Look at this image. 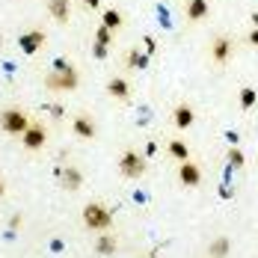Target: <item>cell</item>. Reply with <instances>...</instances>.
Returning a JSON list of instances; mask_svg holds the SVG:
<instances>
[{
    "mask_svg": "<svg viewBox=\"0 0 258 258\" xmlns=\"http://www.w3.org/2000/svg\"><path fill=\"white\" fill-rule=\"evenodd\" d=\"M80 83V75L78 69L72 66V62H66V59H56L53 62V72L45 78V86L53 89V92H69V89H78Z\"/></svg>",
    "mask_w": 258,
    "mask_h": 258,
    "instance_id": "cell-1",
    "label": "cell"
},
{
    "mask_svg": "<svg viewBox=\"0 0 258 258\" xmlns=\"http://www.w3.org/2000/svg\"><path fill=\"white\" fill-rule=\"evenodd\" d=\"M83 226L89 229V232H110V226H113V211L104 205V202H86L83 205Z\"/></svg>",
    "mask_w": 258,
    "mask_h": 258,
    "instance_id": "cell-2",
    "label": "cell"
},
{
    "mask_svg": "<svg viewBox=\"0 0 258 258\" xmlns=\"http://www.w3.org/2000/svg\"><path fill=\"white\" fill-rule=\"evenodd\" d=\"M119 175L122 178H143L146 175V169H149V160L146 155H140L137 149H125L122 155H119Z\"/></svg>",
    "mask_w": 258,
    "mask_h": 258,
    "instance_id": "cell-3",
    "label": "cell"
},
{
    "mask_svg": "<svg viewBox=\"0 0 258 258\" xmlns=\"http://www.w3.org/2000/svg\"><path fill=\"white\" fill-rule=\"evenodd\" d=\"M30 116H27L21 107H6V110H0V131L3 134H9V137H21L27 128H30Z\"/></svg>",
    "mask_w": 258,
    "mask_h": 258,
    "instance_id": "cell-4",
    "label": "cell"
},
{
    "mask_svg": "<svg viewBox=\"0 0 258 258\" xmlns=\"http://www.w3.org/2000/svg\"><path fill=\"white\" fill-rule=\"evenodd\" d=\"M45 143H48V128L42 122H30V128L21 134V146L27 152H39V149H45Z\"/></svg>",
    "mask_w": 258,
    "mask_h": 258,
    "instance_id": "cell-5",
    "label": "cell"
},
{
    "mask_svg": "<svg viewBox=\"0 0 258 258\" xmlns=\"http://www.w3.org/2000/svg\"><path fill=\"white\" fill-rule=\"evenodd\" d=\"M45 42H48V33H45V30H39V27H36V30H24V33L18 36V48H21L27 56H33L36 51H42V48H45Z\"/></svg>",
    "mask_w": 258,
    "mask_h": 258,
    "instance_id": "cell-6",
    "label": "cell"
},
{
    "mask_svg": "<svg viewBox=\"0 0 258 258\" xmlns=\"http://www.w3.org/2000/svg\"><path fill=\"white\" fill-rule=\"evenodd\" d=\"M234 53V42L229 36H217L214 42H211V62L214 66H226L229 59H232Z\"/></svg>",
    "mask_w": 258,
    "mask_h": 258,
    "instance_id": "cell-7",
    "label": "cell"
},
{
    "mask_svg": "<svg viewBox=\"0 0 258 258\" xmlns=\"http://www.w3.org/2000/svg\"><path fill=\"white\" fill-rule=\"evenodd\" d=\"M178 181L184 187H199L202 184V166L190 157V160H181L178 163Z\"/></svg>",
    "mask_w": 258,
    "mask_h": 258,
    "instance_id": "cell-8",
    "label": "cell"
},
{
    "mask_svg": "<svg viewBox=\"0 0 258 258\" xmlns=\"http://www.w3.org/2000/svg\"><path fill=\"white\" fill-rule=\"evenodd\" d=\"M72 131L78 134L80 140H95V137H98V125H95V119H92L89 113H78V116L72 119Z\"/></svg>",
    "mask_w": 258,
    "mask_h": 258,
    "instance_id": "cell-9",
    "label": "cell"
},
{
    "mask_svg": "<svg viewBox=\"0 0 258 258\" xmlns=\"http://www.w3.org/2000/svg\"><path fill=\"white\" fill-rule=\"evenodd\" d=\"M193 122H196V110H193V104L178 101L175 107H172V125H175L178 131H187Z\"/></svg>",
    "mask_w": 258,
    "mask_h": 258,
    "instance_id": "cell-10",
    "label": "cell"
},
{
    "mask_svg": "<svg viewBox=\"0 0 258 258\" xmlns=\"http://www.w3.org/2000/svg\"><path fill=\"white\" fill-rule=\"evenodd\" d=\"M107 95L116 98V101H131V83L122 75H113L107 80Z\"/></svg>",
    "mask_w": 258,
    "mask_h": 258,
    "instance_id": "cell-11",
    "label": "cell"
},
{
    "mask_svg": "<svg viewBox=\"0 0 258 258\" xmlns=\"http://www.w3.org/2000/svg\"><path fill=\"white\" fill-rule=\"evenodd\" d=\"M184 15H187V21H205L208 15H211V3L208 0H187V6H184Z\"/></svg>",
    "mask_w": 258,
    "mask_h": 258,
    "instance_id": "cell-12",
    "label": "cell"
},
{
    "mask_svg": "<svg viewBox=\"0 0 258 258\" xmlns=\"http://www.w3.org/2000/svg\"><path fill=\"white\" fill-rule=\"evenodd\" d=\"M45 6H48V12H51V18L56 24H69V18H72V0H48Z\"/></svg>",
    "mask_w": 258,
    "mask_h": 258,
    "instance_id": "cell-13",
    "label": "cell"
},
{
    "mask_svg": "<svg viewBox=\"0 0 258 258\" xmlns=\"http://www.w3.org/2000/svg\"><path fill=\"white\" fill-rule=\"evenodd\" d=\"M59 178H62V190H69V193H78L83 187V175H80L78 166H62Z\"/></svg>",
    "mask_w": 258,
    "mask_h": 258,
    "instance_id": "cell-14",
    "label": "cell"
},
{
    "mask_svg": "<svg viewBox=\"0 0 258 258\" xmlns=\"http://www.w3.org/2000/svg\"><path fill=\"white\" fill-rule=\"evenodd\" d=\"M149 62H152V56L146 51H140V48H131V51L125 53V66H128L131 72H146Z\"/></svg>",
    "mask_w": 258,
    "mask_h": 258,
    "instance_id": "cell-15",
    "label": "cell"
},
{
    "mask_svg": "<svg viewBox=\"0 0 258 258\" xmlns=\"http://www.w3.org/2000/svg\"><path fill=\"white\" fill-rule=\"evenodd\" d=\"M116 249H119V240H116V234L98 232V237H95V252H98V255H116Z\"/></svg>",
    "mask_w": 258,
    "mask_h": 258,
    "instance_id": "cell-16",
    "label": "cell"
},
{
    "mask_svg": "<svg viewBox=\"0 0 258 258\" xmlns=\"http://www.w3.org/2000/svg\"><path fill=\"white\" fill-rule=\"evenodd\" d=\"M229 252H232L229 237H211V243H208V258H229Z\"/></svg>",
    "mask_w": 258,
    "mask_h": 258,
    "instance_id": "cell-17",
    "label": "cell"
},
{
    "mask_svg": "<svg viewBox=\"0 0 258 258\" xmlns=\"http://www.w3.org/2000/svg\"><path fill=\"white\" fill-rule=\"evenodd\" d=\"M166 152L175 157L178 163H181V160H190V146H187L181 137H175V140H169V143H166Z\"/></svg>",
    "mask_w": 258,
    "mask_h": 258,
    "instance_id": "cell-18",
    "label": "cell"
},
{
    "mask_svg": "<svg viewBox=\"0 0 258 258\" xmlns=\"http://www.w3.org/2000/svg\"><path fill=\"white\" fill-rule=\"evenodd\" d=\"M122 24H125V15H122L119 9H104L101 12V27H107V30H119Z\"/></svg>",
    "mask_w": 258,
    "mask_h": 258,
    "instance_id": "cell-19",
    "label": "cell"
},
{
    "mask_svg": "<svg viewBox=\"0 0 258 258\" xmlns=\"http://www.w3.org/2000/svg\"><path fill=\"white\" fill-rule=\"evenodd\" d=\"M237 98H240V110H252L258 101V92L252 89V86H243L240 92H237Z\"/></svg>",
    "mask_w": 258,
    "mask_h": 258,
    "instance_id": "cell-20",
    "label": "cell"
},
{
    "mask_svg": "<svg viewBox=\"0 0 258 258\" xmlns=\"http://www.w3.org/2000/svg\"><path fill=\"white\" fill-rule=\"evenodd\" d=\"M226 160H229V166H234V169H243V166H246V155H243L237 146H232V149L226 152Z\"/></svg>",
    "mask_w": 258,
    "mask_h": 258,
    "instance_id": "cell-21",
    "label": "cell"
},
{
    "mask_svg": "<svg viewBox=\"0 0 258 258\" xmlns=\"http://www.w3.org/2000/svg\"><path fill=\"white\" fill-rule=\"evenodd\" d=\"M113 30H107V27H98L95 30V45H104V48H110L113 45V36H110Z\"/></svg>",
    "mask_w": 258,
    "mask_h": 258,
    "instance_id": "cell-22",
    "label": "cell"
},
{
    "mask_svg": "<svg viewBox=\"0 0 258 258\" xmlns=\"http://www.w3.org/2000/svg\"><path fill=\"white\" fill-rule=\"evenodd\" d=\"M143 45H146V48H143V51L149 53V56H152V53L157 51V42H155V39H152V36H146V39H143Z\"/></svg>",
    "mask_w": 258,
    "mask_h": 258,
    "instance_id": "cell-23",
    "label": "cell"
},
{
    "mask_svg": "<svg viewBox=\"0 0 258 258\" xmlns=\"http://www.w3.org/2000/svg\"><path fill=\"white\" fill-rule=\"evenodd\" d=\"M92 53H95V59H104V56L110 53V48H104V45H92Z\"/></svg>",
    "mask_w": 258,
    "mask_h": 258,
    "instance_id": "cell-24",
    "label": "cell"
},
{
    "mask_svg": "<svg viewBox=\"0 0 258 258\" xmlns=\"http://www.w3.org/2000/svg\"><path fill=\"white\" fill-rule=\"evenodd\" d=\"M246 42H249L252 48H258V27H252V30H249V36H246Z\"/></svg>",
    "mask_w": 258,
    "mask_h": 258,
    "instance_id": "cell-25",
    "label": "cell"
},
{
    "mask_svg": "<svg viewBox=\"0 0 258 258\" xmlns=\"http://www.w3.org/2000/svg\"><path fill=\"white\" fill-rule=\"evenodd\" d=\"M83 6H86V9H98V6H101V0H83Z\"/></svg>",
    "mask_w": 258,
    "mask_h": 258,
    "instance_id": "cell-26",
    "label": "cell"
},
{
    "mask_svg": "<svg viewBox=\"0 0 258 258\" xmlns=\"http://www.w3.org/2000/svg\"><path fill=\"white\" fill-rule=\"evenodd\" d=\"M3 193H6V181L0 178V196H3Z\"/></svg>",
    "mask_w": 258,
    "mask_h": 258,
    "instance_id": "cell-27",
    "label": "cell"
}]
</instances>
